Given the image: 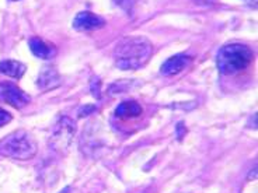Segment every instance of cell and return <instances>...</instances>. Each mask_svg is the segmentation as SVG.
Wrapping results in <instances>:
<instances>
[{
  "label": "cell",
  "mask_w": 258,
  "mask_h": 193,
  "mask_svg": "<svg viewBox=\"0 0 258 193\" xmlns=\"http://www.w3.org/2000/svg\"><path fill=\"white\" fill-rule=\"evenodd\" d=\"M152 56V45L145 38H125L116 46L114 58L116 67L135 70L142 67Z\"/></svg>",
  "instance_id": "1"
},
{
  "label": "cell",
  "mask_w": 258,
  "mask_h": 193,
  "mask_svg": "<svg viewBox=\"0 0 258 193\" xmlns=\"http://www.w3.org/2000/svg\"><path fill=\"white\" fill-rule=\"evenodd\" d=\"M252 51L247 45L229 44L223 46L218 55V69L223 74H234L244 70L251 63Z\"/></svg>",
  "instance_id": "2"
},
{
  "label": "cell",
  "mask_w": 258,
  "mask_h": 193,
  "mask_svg": "<svg viewBox=\"0 0 258 193\" xmlns=\"http://www.w3.org/2000/svg\"><path fill=\"white\" fill-rule=\"evenodd\" d=\"M0 154L14 160H30L37 154V143L24 130H17L0 142Z\"/></svg>",
  "instance_id": "3"
},
{
  "label": "cell",
  "mask_w": 258,
  "mask_h": 193,
  "mask_svg": "<svg viewBox=\"0 0 258 193\" xmlns=\"http://www.w3.org/2000/svg\"><path fill=\"white\" fill-rule=\"evenodd\" d=\"M76 133V125L68 116H62L51 132V147L59 153H64L71 146L72 139Z\"/></svg>",
  "instance_id": "4"
},
{
  "label": "cell",
  "mask_w": 258,
  "mask_h": 193,
  "mask_svg": "<svg viewBox=\"0 0 258 193\" xmlns=\"http://www.w3.org/2000/svg\"><path fill=\"white\" fill-rule=\"evenodd\" d=\"M0 100L14 108H24L30 103V95L12 83L0 84Z\"/></svg>",
  "instance_id": "5"
},
{
  "label": "cell",
  "mask_w": 258,
  "mask_h": 193,
  "mask_svg": "<svg viewBox=\"0 0 258 193\" xmlns=\"http://www.w3.org/2000/svg\"><path fill=\"white\" fill-rule=\"evenodd\" d=\"M104 26L105 21L100 16H96L90 12H82L73 20V28L78 31H94Z\"/></svg>",
  "instance_id": "6"
},
{
  "label": "cell",
  "mask_w": 258,
  "mask_h": 193,
  "mask_svg": "<svg viewBox=\"0 0 258 193\" xmlns=\"http://www.w3.org/2000/svg\"><path fill=\"white\" fill-rule=\"evenodd\" d=\"M192 59L189 58L188 55H175L173 58L167 59L163 66L160 67V71L163 76H174V74H178L180 71H182L188 64L191 63Z\"/></svg>",
  "instance_id": "7"
},
{
  "label": "cell",
  "mask_w": 258,
  "mask_h": 193,
  "mask_svg": "<svg viewBox=\"0 0 258 193\" xmlns=\"http://www.w3.org/2000/svg\"><path fill=\"white\" fill-rule=\"evenodd\" d=\"M30 49L31 52L41 59H51L56 55V49L55 46L46 44L45 41H42L41 38H31L30 39Z\"/></svg>",
  "instance_id": "8"
},
{
  "label": "cell",
  "mask_w": 258,
  "mask_h": 193,
  "mask_svg": "<svg viewBox=\"0 0 258 193\" xmlns=\"http://www.w3.org/2000/svg\"><path fill=\"white\" fill-rule=\"evenodd\" d=\"M59 84V76L55 67H44L38 78V87L41 90H49V88H55Z\"/></svg>",
  "instance_id": "9"
},
{
  "label": "cell",
  "mask_w": 258,
  "mask_h": 193,
  "mask_svg": "<svg viewBox=\"0 0 258 193\" xmlns=\"http://www.w3.org/2000/svg\"><path fill=\"white\" fill-rule=\"evenodd\" d=\"M142 114V107L135 101H125L116 107L115 115L121 119H132Z\"/></svg>",
  "instance_id": "10"
},
{
  "label": "cell",
  "mask_w": 258,
  "mask_h": 193,
  "mask_svg": "<svg viewBox=\"0 0 258 193\" xmlns=\"http://www.w3.org/2000/svg\"><path fill=\"white\" fill-rule=\"evenodd\" d=\"M26 71V66L23 63H20L17 60H5L0 62V73L10 76L13 78H19L24 74Z\"/></svg>",
  "instance_id": "11"
},
{
  "label": "cell",
  "mask_w": 258,
  "mask_h": 193,
  "mask_svg": "<svg viewBox=\"0 0 258 193\" xmlns=\"http://www.w3.org/2000/svg\"><path fill=\"white\" fill-rule=\"evenodd\" d=\"M115 3L119 7H122L123 10H126L129 12L132 7H134V3H135V0H115Z\"/></svg>",
  "instance_id": "12"
},
{
  "label": "cell",
  "mask_w": 258,
  "mask_h": 193,
  "mask_svg": "<svg viewBox=\"0 0 258 193\" xmlns=\"http://www.w3.org/2000/svg\"><path fill=\"white\" fill-rule=\"evenodd\" d=\"M10 121H12V115H10L9 112H6L5 110H2V108H0V128H2V126H5V125H7Z\"/></svg>",
  "instance_id": "13"
}]
</instances>
